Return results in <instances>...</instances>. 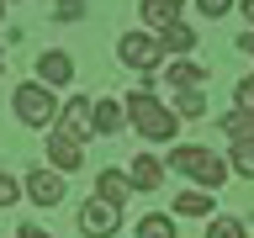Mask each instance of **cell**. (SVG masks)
Listing matches in <instances>:
<instances>
[{
	"label": "cell",
	"instance_id": "f1b7e54d",
	"mask_svg": "<svg viewBox=\"0 0 254 238\" xmlns=\"http://www.w3.org/2000/svg\"><path fill=\"white\" fill-rule=\"evenodd\" d=\"M0 74H5V53H0Z\"/></svg>",
	"mask_w": 254,
	"mask_h": 238
},
{
	"label": "cell",
	"instance_id": "3957f363",
	"mask_svg": "<svg viewBox=\"0 0 254 238\" xmlns=\"http://www.w3.org/2000/svg\"><path fill=\"white\" fill-rule=\"evenodd\" d=\"M11 106H16V117L27 127H43V132H53L59 127V111H64V101L48 85H37V79H27V85H16L11 90Z\"/></svg>",
	"mask_w": 254,
	"mask_h": 238
},
{
	"label": "cell",
	"instance_id": "30bf717a",
	"mask_svg": "<svg viewBox=\"0 0 254 238\" xmlns=\"http://www.w3.org/2000/svg\"><path fill=\"white\" fill-rule=\"evenodd\" d=\"M48 164L53 170H79L85 164V143H74V138H64V132H48Z\"/></svg>",
	"mask_w": 254,
	"mask_h": 238
},
{
	"label": "cell",
	"instance_id": "d6986e66",
	"mask_svg": "<svg viewBox=\"0 0 254 238\" xmlns=\"http://www.w3.org/2000/svg\"><path fill=\"white\" fill-rule=\"evenodd\" d=\"M175 117H180V122H186V117H206L201 90H180V95H175Z\"/></svg>",
	"mask_w": 254,
	"mask_h": 238
},
{
	"label": "cell",
	"instance_id": "7402d4cb",
	"mask_svg": "<svg viewBox=\"0 0 254 238\" xmlns=\"http://www.w3.org/2000/svg\"><path fill=\"white\" fill-rule=\"evenodd\" d=\"M233 111H249V117H254V74H244L233 85Z\"/></svg>",
	"mask_w": 254,
	"mask_h": 238
},
{
	"label": "cell",
	"instance_id": "4fadbf2b",
	"mask_svg": "<svg viewBox=\"0 0 254 238\" xmlns=\"http://www.w3.org/2000/svg\"><path fill=\"white\" fill-rule=\"evenodd\" d=\"M159 48L186 59L190 48H196V27H190V21H175V27H164V32H159Z\"/></svg>",
	"mask_w": 254,
	"mask_h": 238
},
{
	"label": "cell",
	"instance_id": "ffe728a7",
	"mask_svg": "<svg viewBox=\"0 0 254 238\" xmlns=\"http://www.w3.org/2000/svg\"><path fill=\"white\" fill-rule=\"evenodd\" d=\"M228 170H233V175H244V180H254V143H238V148H233V159H228Z\"/></svg>",
	"mask_w": 254,
	"mask_h": 238
},
{
	"label": "cell",
	"instance_id": "8fae6325",
	"mask_svg": "<svg viewBox=\"0 0 254 238\" xmlns=\"http://www.w3.org/2000/svg\"><path fill=\"white\" fill-rule=\"evenodd\" d=\"M127 185H132V190H159V185H164V164H159L154 154H138L132 170H127Z\"/></svg>",
	"mask_w": 254,
	"mask_h": 238
},
{
	"label": "cell",
	"instance_id": "d4e9b609",
	"mask_svg": "<svg viewBox=\"0 0 254 238\" xmlns=\"http://www.w3.org/2000/svg\"><path fill=\"white\" fill-rule=\"evenodd\" d=\"M53 16H59V21H79V16H85V5H79V0H64Z\"/></svg>",
	"mask_w": 254,
	"mask_h": 238
},
{
	"label": "cell",
	"instance_id": "44dd1931",
	"mask_svg": "<svg viewBox=\"0 0 254 238\" xmlns=\"http://www.w3.org/2000/svg\"><path fill=\"white\" fill-rule=\"evenodd\" d=\"M206 238H249V228L238 217H212V228H206Z\"/></svg>",
	"mask_w": 254,
	"mask_h": 238
},
{
	"label": "cell",
	"instance_id": "cb8c5ba5",
	"mask_svg": "<svg viewBox=\"0 0 254 238\" xmlns=\"http://www.w3.org/2000/svg\"><path fill=\"white\" fill-rule=\"evenodd\" d=\"M16 196H21V185H16L11 175H0V206H11V201H16Z\"/></svg>",
	"mask_w": 254,
	"mask_h": 238
},
{
	"label": "cell",
	"instance_id": "ba28073f",
	"mask_svg": "<svg viewBox=\"0 0 254 238\" xmlns=\"http://www.w3.org/2000/svg\"><path fill=\"white\" fill-rule=\"evenodd\" d=\"M21 196H32L37 206H59L64 201V175L59 170H32L27 185H21Z\"/></svg>",
	"mask_w": 254,
	"mask_h": 238
},
{
	"label": "cell",
	"instance_id": "e0dca14e",
	"mask_svg": "<svg viewBox=\"0 0 254 238\" xmlns=\"http://www.w3.org/2000/svg\"><path fill=\"white\" fill-rule=\"evenodd\" d=\"M170 85H175V90H201V85H206V69L180 59V63H170Z\"/></svg>",
	"mask_w": 254,
	"mask_h": 238
},
{
	"label": "cell",
	"instance_id": "ac0fdd59",
	"mask_svg": "<svg viewBox=\"0 0 254 238\" xmlns=\"http://www.w3.org/2000/svg\"><path fill=\"white\" fill-rule=\"evenodd\" d=\"M138 238H175V222L164 217V212H148V217L138 222Z\"/></svg>",
	"mask_w": 254,
	"mask_h": 238
},
{
	"label": "cell",
	"instance_id": "2e32d148",
	"mask_svg": "<svg viewBox=\"0 0 254 238\" xmlns=\"http://www.w3.org/2000/svg\"><path fill=\"white\" fill-rule=\"evenodd\" d=\"M138 16H143V21H154V27L164 32V27H175V21H180V5H175V0H143Z\"/></svg>",
	"mask_w": 254,
	"mask_h": 238
},
{
	"label": "cell",
	"instance_id": "7c38bea8",
	"mask_svg": "<svg viewBox=\"0 0 254 238\" xmlns=\"http://www.w3.org/2000/svg\"><path fill=\"white\" fill-rule=\"evenodd\" d=\"M95 190H101V201L122 206L127 196H132V185H127V170H101V175H95Z\"/></svg>",
	"mask_w": 254,
	"mask_h": 238
},
{
	"label": "cell",
	"instance_id": "52a82bcc",
	"mask_svg": "<svg viewBox=\"0 0 254 238\" xmlns=\"http://www.w3.org/2000/svg\"><path fill=\"white\" fill-rule=\"evenodd\" d=\"M122 127H127V111H122V101H111V95L90 101V132H95V138H117Z\"/></svg>",
	"mask_w": 254,
	"mask_h": 238
},
{
	"label": "cell",
	"instance_id": "f546056e",
	"mask_svg": "<svg viewBox=\"0 0 254 238\" xmlns=\"http://www.w3.org/2000/svg\"><path fill=\"white\" fill-rule=\"evenodd\" d=\"M0 21H5V5H0Z\"/></svg>",
	"mask_w": 254,
	"mask_h": 238
},
{
	"label": "cell",
	"instance_id": "484cf974",
	"mask_svg": "<svg viewBox=\"0 0 254 238\" xmlns=\"http://www.w3.org/2000/svg\"><path fill=\"white\" fill-rule=\"evenodd\" d=\"M16 233H21V238H48L43 228H37V222H21V228H16Z\"/></svg>",
	"mask_w": 254,
	"mask_h": 238
},
{
	"label": "cell",
	"instance_id": "5b68a950",
	"mask_svg": "<svg viewBox=\"0 0 254 238\" xmlns=\"http://www.w3.org/2000/svg\"><path fill=\"white\" fill-rule=\"evenodd\" d=\"M79 233H85V238H111V233H122V206L90 196V201L79 206Z\"/></svg>",
	"mask_w": 254,
	"mask_h": 238
},
{
	"label": "cell",
	"instance_id": "9a60e30c",
	"mask_svg": "<svg viewBox=\"0 0 254 238\" xmlns=\"http://www.w3.org/2000/svg\"><path fill=\"white\" fill-rule=\"evenodd\" d=\"M175 217H212V190H180L175 196Z\"/></svg>",
	"mask_w": 254,
	"mask_h": 238
},
{
	"label": "cell",
	"instance_id": "6da1fadb",
	"mask_svg": "<svg viewBox=\"0 0 254 238\" xmlns=\"http://www.w3.org/2000/svg\"><path fill=\"white\" fill-rule=\"evenodd\" d=\"M122 111H127V122L138 127L143 143H175V132H180V117H175L154 90H132L122 101Z\"/></svg>",
	"mask_w": 254,
	"mask_h": 238
},
{
	"label": "cell",
	"instance_id": "83f0119b",
	"mask_svg": "<svg viewBox=\"0 0 254 238\" xmlns=\"http://www.w3.org/2000/svg\"><path fill=\"white\" fill-rule=\"evenodd\" d=\"M244 16H249V21H254V0H249V5H244Z\"/></svg>",
	"mask_w": 254,
	"mask_h": 238
},
{
	"label": "cell",
	"instance_id": "277c9868",
	"mask_svg": "<svg viewBox=\"0 0 254 238\" xmlns=\"http://www.w3.org/2000/svg\"><path fill=\"white\" fill-rule=\"evenodd\" d=\"M117 59H122L127 69H138V74H154L159 63H164V48H159V37H148V32H127L122 43H117Z\"/></svg>",
	"mask_w": 254,
	"mask_h": 238
},
{
	"label": "cell",
	"instance_id": "5bb4252c",
	"mask_svg": "<svg viewBox=\"0 0 254 238\" xmlns=\"http://www.w3.org/2000/svg\"><path fill=\"white\" fill-rule=\"evenodd\" d=\"M217 127H222V138L233 143V148H238V143H254V117H249V111H228Z\"/></svg>",
	"mask_w": 254,
	"mask_h": 238
},
{
	"label": "cell",
	"instance_id": "4316f807",
	"mask_svg": "<svg viewBox=\"0 0 254 238\" xmlns=\"http://www.w3.org/2000/svg\"><path fill=\"white\" fill-rule=\"evenodd\" d=\"M238 48H244V59H254V32H244V37H238Z\"/></svg>",
	"mask_w": 254,
	"mask_h": 238
},
{
	"label": "cell",
	"instance_id": "9c48e42d",
	"mask_svg": "<svg viewBox=\"0 0 254 238\" xmlns=\"http://www.w3.org/2000/svg\"><path fill=\"white\" fill-rule=\"evenodd\" d=\"M69 79H74V59H69L64 48H48L43 59H37V85L59 90V85H69Z\"/></svg>",
	"mask_w": 254,
	"mask_h": 238
},
{
	"label": "cell",
	"instance_id": "7a4b0ae2",
	"mask_svg": "<svg viewBox=\"0 0 254 238\" xmlns=\"http://www.w3.org/2000/svg\"><path fill=\"white\" fill-rule=\"evenodd\" d=\"M170 170L190 175V180H196V190H212V196L228 185V164H222L206 143H180V148H170Z\"/></svg>",
	"mask_w": 254,
	"mask_h": 238
},
{
	"label": "cell",
	"instance_id": "8992f818",
	"mask_svg": "<svg viewBox=\"0 0 254 238\" xmlns=\"http://www.w3.org/2000/svg\"><path fill=\"white\" fill-rule=\"evenodd\" d=\"M53 132H64V138H74V143L95 138V132H90V101H85V95H69V101H64V111H59V127H53Z\"/></svg>",
	"mask_w": 254,
	"mask_h": 238
},
{
	"label": "cell",
	"instance_id": "603a6c76",
	"mask_svg": "<svg viewBox=\"0 0 254 238\" xmlns=\"http://www.w3.org/2000/svg\"><path fill=\"white\" fill-rule=\"evenodd\" d=\"M196 11H201L206 21H217V16H228V11H233V5H228V0H201V5H196Z\"/></svg>",
	"mask_w": 254,
	"mask_h": 238
}]
</instances>
